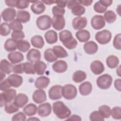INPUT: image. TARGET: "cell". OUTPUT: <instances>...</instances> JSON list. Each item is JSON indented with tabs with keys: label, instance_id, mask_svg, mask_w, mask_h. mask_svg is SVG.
<instances>
[{
	"label": "cell",
	"instance_id": "obj_1",
	"mask_svg": "<svg viewBox=\"0 0 121 121\" xmlns=\"http://www.w3.org/2000/svg\"><path fill=\"white\" fill-rule=\"evenodd\" d=\"M59 39L63 45L69 50L75 48L78 45V42L73 37L72 33L68 30L61 31L59 34Z\"/></svg>",
	"mask_w": 121,
	"mask_h": 121
},
{
	"label": "cell",
	"instance_id": "obj_2",
	"mask_svg": "<svg viewBox=\"0 0 121 121\" xmlns=\"http://www.w3.org/2000/svg\"><path fill=\"white\" fill-rule=\"evenodd\" d=\"M52 110L55 115L60 119L68 118L71 114L70 109L62 101H58L53 103Z\"/></svg>",
	"mask_w": 121,
	"mask_h": 121
},
{
	"label": "cell",
	"instance_id": "obj_3",
	"mask_svg": "<svg viewBox=\"0 0 121 121\" xmlns=\"http://www.w3.org/2000/svg\"><path fill=\"white\" fill-rule=\"evenodd\" d=\"M16 90L14 89H9L0 94V104L2 107L7 104L11 102L17 96Z\"/></svg>",
	"mask_w": 121,
	"mask_h": 121
},
{
	"label": "cell",
	"instance_id": "obj_4",
	"mask_svg": "<svg viewBox=\"0 0 121 121\" xmlns=\"http://www.w3.org/2000/svg\"><path fill=\"white\" fill-rule=\"evenodd\" d=\"M67 7L71 9V13L75 16L80 17L85 12V8L81 5L78 0H69L68 2Z\"/></svg>",
	"mask_w": 121,
	"mask_h": 121
},
{
	"label": "cell",
	"instance_id": "obj_5",
	"mask_svg": "<svg viewBox=\"0 0 121 121\" xmlns=\"http://www.w3.org/2000/svg\"><path fill=\"white\" fill-rule=\"evenodd\" d=\"M112 82V78L108 74H103L97 78L96 85L102 89H107L110 87Z\"/></svg>",
	"mask_w": 121,
	"mask_h": 121
},
{
	"label": "cell",
	"instance_id": "obj_6",
	"mask_svg": "<svg viewBox=\"0 0 121 121\" xmlns=\"http://www.w3.org/2000/svg\"><path fill=\"white\" fill-rule=\"evenodd\" d=\"M77 89L73 85L67 84L62 86V95L67 100H72L77 95Z\"/></svg>",
	"mask_w": 121,
	"mask_h": 121
},
{
	"label": "cell",
	"instance_id": "obj_7",
	"mask_svg": "<svg viewBox=\"0 0 121 121\" xmlns=\"http://www.w3.org/2000/svg\"><path fill=\"white\" fill-rule=\"evenodd\" d=\"M36 24L39 29L42 30H46L51 26L52 18L47 15H43L37 18Z\"/></svg>",
	"mask_w": 121,
	"mask_h": 121
},
{
	"label": "cell",
	"instance_id": "obj_8",
	"mask_svg": "<svg viewBox=\"0 0 121 121\" xmlns=\"http://www.w3.org/2000/svg\"><path fill=\"white\" fill-rule=\"evenodd\" d=\"M96 41L101 44H105L110 42L112 39V33L108 30L104 29L97 32L95 35Z\"/></svg>",
	"mask_w": 121,
	"mask_h": 121
},
{
	"label": "cell",
	"instance_id": "obj_9",
	"mask_svg": "<svg viewBox=\"0 0 121 121\" xmlns=\"http://www.w3.org/2000/svg\"><path fill=\"white\" fill-rule=\"evenodd\" d=\"M62 86L56 85L52 86L48 91L49 98L52 100H56L60 99L62 96Z\"/></svg>",
	"mask_w": 121,
	"mask_h": 121
},
{
	"label": "cell",
	"instance_id": "obj_10",
	"mask_svg": "<svg viewBox=\"0 0 121 121\" xmlns=\"http://www.w3.org/2000/svg\"><path fill=\"white\" fill-rule=\"evenodd\" d=\"M91 24L92 27L95 30H99L103 28L105 25V22L103 16L96 15L91 19Z\"/></svg>",
	"mask_w": 121,
	"mask_h": 121
},
{
	"label": "cell",
	"instance_id": "obj_11",
	"mask_svg": "<svg viewBox=\"0 0 121 121\" xmlns=\"http://www.w3.org/2000/svg\"><path fill=\"white\" fill-rule=\"evenodd\" d=\"M52 26L55 30L60 31L65 26V20L63 16H53L52 19Z\"/></svg>",
	"mask_w": 121,
	"mask_h": 121
},
{
	"label": "cell",
	"instance_id": "obj_12",
	"mask_svg": "<svg viewBox=\"0 0 121 121\" xmlns=\"http://www.w3.org/2000/svg\"><path fill=\"white\" fill-rule=\"evenodd\" d=\"M87 21L86 17H75L72 20V26L75 30H82L87 25Z\"/></svg>",
	"mask_w": 121,
	"mask_h": 121
},
{
	"label": "cell",
	"instance_id": "obj_13",
	"mask_svg": "<svg viewBox=\"0 0 121 121\" xmlns=\"http://www.w3.org/2000/svg\"><path fill=\"white\" fill-rule=\"evenodd\" d=\"M32 98L34 102L36 104H41L47 100L46 93L42 89L35 90L33 94Z\"/></svg>",
	"mask_w": 121,
	"mask_h": 121
},
{
	"label": "cell",
	"instance_id": "obj_14",
	"mask_svg": "<svg viewBox=\"0 0 121 121\" xmlns=\"http://www.w3.org/2000/svg\"><path fill=\"white\" fill-rule=\"evenodd\" d=\"M52 112V106L49 103H43L40 104L37 108L38 114L42 117H45L49 116Z\"/></svg>",
	"mask_w": 121,
	"mask_h": 121
},
{
	"label": "cell",
	"instance_id": "obj_15",
	"mask_svg": "<svg viewBox=\"0 0 121 121\" xmlns=\"http://www.w3.org/2000/svg\"><path fill=\"white\" fill-rule=\"evenodd\" d=\"M16 16H17L16 10L12 8L5 9L1 12V17L6 22H10L13 20Z\"/></svg>",
	"mask_w": 121,
	"mask_h": 121
},
{
	"label": "cell",
	"instance_id": "obj_16",
	"mask_svg": "<svg viewBox=\"0 0 121 121\" xmlns=\"http://www.w3.org/2000/svg\"><path fill=\"white\" fill-rule=\"evenodd\" d=\"M90 69L95 75H99L104 70V67L103 63L98 60L92 61L90 64Z\"/></svg>",
	"mask_w": 121,
	"mask_h": 121
},
{
	"label": "cell",
	"instance_id": "obj_17",
	"mask_svg": "<svg viewBox=\"0 0 121 121\" xmlns=\"http://www.w3.org/2000/svg\"><path fill=\"white\" fill-rule=\"evenodd\" d=\"M41 52L37 49L32 48L30 49L26 54L27 60L31 63H35L41 59Z\"/></svg>",
	"mask_w": 121,
	"mask_h": 121
},
{
	"label": "cell",
	"instance_id": "obj_18",
	"mask_svg": "<svg viewBox=\"0 0 121 121\" xmlns=\"http://www.w3.org/2000/svg\"><path fill=\"white\" fill-rule=\"evenodd\" d=\"M7 79L11 86L15 88L19 87L23 83V78L18 75L13 74L9 75Z\"/></svg>",
	"mask_w": 121,
	"mask_h": 121
},
{
	"label": "cell",
	"instance_id": "obj_19",
	"mask_svg": "<svg viewBox=\"0 0 121 121\" xmlns=\"http://www.w3.org/2000/svg\"><path fill=\"white\" fill-rule=\"evenodd\" d=\"M52 69L55 72L57 73H63L67 70L68 69V64L64 60H57L52 64Z\"/></svg>",
	"mask_w": 121,
	"mask_h": 121
},
{
	"label": "cell",
	"instance_id": "obj_20",
	"mask_svg": "<svg viewBox=\"0 0 121 121\" xmlns=\"http://www.w3.org/2000/svg\"><path fill=\"white\" fill-rule=\"evenodd\" d=\"M83 48L85 52L90 55L95 53L97 52L98 49L97 43L93 41L86 42L84 44Z\"/></svg>",
	"mask_w": 121,
	"mask_h": 121
},
{
	"label": "cell",
	"instance_id": "obj_21",
	"mask_svg": "<svg viewBox=\"0 0 121 121\" xmlns=\"http://www.w3.org/2000/svg\"><path fill=\"white\" fill-rule=\"evenodd\" d=\"M28 101V96L25 94L19 93L14 100V104L19 108L24 106Z\"/></svg>",
	"mask_w": 121,
	"mask_h": 121
},
{
	"label": "cell",
	"instance_id": "obj_22",
	"mask_svg": "<svg viewBox=\"0 0 121 121\" xmlns=\"http://www.w3.org/2000/svg\"><path fill=\"white\" fill-rule=\"evenodd\" d=\"M8 58L11 64H14L23 60L24 57L22 53L17 51H13L8 55Z\"/></svg>",
	"mask_w": 121,
	"mask_h": 121
},
{
	"label": "cell",
	"instance_id": "obj_23",
	"mask_svg": "<svg viewBox=\"0 0 121 121\" xmlns=\"http://www.w3.org/2000/svg\"><path fill=\"white\" fill-rule=\"evenodd\" d=\"M31 9L32 11L35 14H41L44 11L45 6L42 1L37 0L35 1V2L32 4Z\"/></svg>",
	"mask_w": 121,
	"mask_h": 121
},
{
	"label": "cell",
	"instance_id": "obj_24",
	"mask_svg": "<svg viewBox=\"0 0 121 121\" xmlns=\"http://www.w3.org/2000/svg\"><path fill=\"white\" fill-rule=\"evenodd\" d=\"M80 94L82 95L86 96L89 95L92 90V85L88 81H86L81 83L78 87Z\"/></svg>",
	"mask_w": 121,
	"mask_h": 121
},
{
	"label": "cell",
	"instance_id": "obj_25",
	"mask_svg": "<svg viewBox=\"0 0 121 121\" xmlns=\"http://www.w3.org/2000/svg\"><path fill=\"white\" fill-rule=\"evenodd\" d=\"M50 82L49 78L45 76H41L36 78L35 86L38 89H43L47 87Z\"/></svg>",
	"mask_w": 121,
	"mask_h": 121
},
{
	"label": "cell",
	"instance_id": "obj_26",
	"mask_svg": "<svg viewBox=\"0 0 121 121\" xmlns=\"http://www.w3.org/2000/svg\"><path fill=\"white\" fill-rule=\"evenodd\" d=\"M44 38L46 42L50 44L55 43L58 41L57 34L53 30L47 31L44 34Z\"/></svg>",
	"mask_w": 121,
	"mask_h": 121
},
{
	"label": "cell",
	"instance_id": "obj_27",
	"mask_svg": "<svg viewBox=\"0 0 121 121\" xmlns=\"http://www.w3.org/2000/svg\"><path fill=\"white\" fill-rule=\"evenodd\" d=\"M75 35L76 38L81 43L86 42L90 38V34L89 32L84 29L78 31Z\"/></svg>",
	"mask_w": 121,
	"mask_h": 121
},
{
	"label": "cell",
	"instance_id": "obj_28",
	"mask_svg": "<svg viewBox=\"0 0 121 121\" xmlns=\"http://www.w3.org/2000/svg\"><path fill=\"white\" fill-rule=\"evenodd\" d=\"M31 43L34 47L39 49L43 48L44 45L43 39L40 35L33 36L31 39Z\"/></svg>",
	"mask_w": 121,
	"mask_h": 121
},
{
	"label": "cell",
	"instance_id": "obj_29",
	"mask_svg": "<svg viewBox=\"0 0 121 121\" xmlns=\"http://www.w3.org/2000/svg\"><path fill=\"white\" fill-rule=\"evenodd\" d=\"M0 71L6 74H9L13 71L12 64L6 59H2L0 63Z\"/></svg>",
	"mask_w": 121,
	"mask_h": 121
},
{
	"label": "cell",
	"instance_id": "obj_30",
	"mask_svg": "<svg viewBox=\"0 0 121 121\" xmlns=\"http://www.w3.org/2000/svg\"><path fill=\"white\" fill-rule=\"evenodd\" d=\"M54 54L58 58H66L68 56V53L64 48L60 45L54 46L52 48Z\"/></svg>",
	"mask_w": 121,
	"mask_h": 121
},
{
	"label": "cell",
	"instance_id": "obj_31",
	"mask_svg": "<svg viewBox=\"0 0 121 121\" xmlns=\"http://www.w3.org/2000/svg\"><path fill=\"white\" fill-rule=\"evenodd\" d=\"M34 67L35 73L39 75H43L47 69V65L45 63L40 60L35 62L34 64Z\"/></svg>",
	"mask_w": 121,
	"mask_h": 121
},
{
	"label": "cell",
	"instance_id": "obj_32",
	"mask_svg": "<svg viewBox=\"0 0 121 121\" xmlns=\"http://www.w3.org/2000/svg\"><path fill=\"white\" fill-rule=\"evenodd\" d=\"M30 14L26 10H18L17 13V19L23 23L28 22L30 19Z\"/></svg>",
	"mask_w": 121,
	"mask_h": 121
},
{
	"label": "cell",
	"instance_id": "obj_33",
	"mask_svg": "<svg viewBox=\"0 0 121 121\" xmlns=\"http://www.w3.org/2000/svg\"><path fill=\"white\" fill-rule=\"evenodd\" d=\"M106 62L109 68L114 69L118 66L119 63V59L116 56L111 55L107 57Z\"/></svg>",
	"mask_w": 121,
	"mask_h": 121
},
{
	"label": "cell",
	"instance_id": "obj_34",
	"mask_svg": "<svg viewBox=\"0 0 121 121\" xmlns=\"http://www.w3.org/2000/svg\"><path fill=\"white\" fill-rule=\"evenodd\" d=\"M23 111L26 115L28 116H31L35 115L37 111L36 105L33 103H30L25 106Z\"/></svg>",
	"mask_w": 121,
	"mask_h": 121
},
{
	"label": "cell",
	"instance_id": "obj_35",
	"mask_svg": "<svg viewBox=\"0 0 121 121\" xmlns=\"http://www.w3.org/2000/svg\"><path fill=\"white\" fill-rule=\"evenodd\" d=\"M17 47L19 51L25 52L30 49L31 45L28 41L22 39L17 41Z\"/></svg>",
	"mask_w": 121,
	"mask_h": 121
},
{
	"label": "cell",
	"instance_id": "obj_36",
	"mask_svg": "<svg viewBox=\"0 0 121 121\" xmlns=\"http://www.w3.org/2000/svg\"><path fill=\"white\" fill-rule=\"evenodd\" d=\"M86 78V73L82 70H78L75 71L72 77L73 80L76 83H80L85 80Z\"/></svg>",
	"mask_w": 121,
	"mask_h": 121
},
{
	"label": "cell",
	"instance_id": "obj_37",
	"mask_svg": "<svg viewBox=\"0 0 121 121\" xmlns=\"http://www.w3.org/2000/svg\"><path fill=\"white\" fill-rule=\"evenodd\" d=\"M4 47L7 52H13L17 49V41L12 38L8 39L4 43Z\"/></svg>",
	"mask_w": 121,
	"mask_h": 121
},
{
	"label": "cell",
	"instance_id": "obj_38",
	"mask_svg": "<svg viewBox=\"0 0 121 121\" xmlns=\"http://www.w3.org/2000/svg\"><path fill=\"white\" fill-rule=\"evenodd\" d=\"M43 55L44 59L49 62H54L58 59V58L54 54L52 49V48L47 49L44 51Z\"/></svg>",
	"mask_w": 121,
	"mask_h": 121
},
{
	"label": "cell",
	"instance_id": "obj_39",
	"mask_svg": "<svg viewBox=\"0 0 121 121\" xmlns=\"http://www.w3.org/2000/svg\"><path fill=\"white\" fill-rule=\"evenodd\" d=\"M104 20L109 24H111L115 21L116 19V15L112 10H109L105 12L103 17Z\"/></svg>",
	"mask_w": 121,
	"mask_h": 121
},
{
	"label": "cell",
	"instance_id": "obj_40",
	"mask_svg": "<svg viewBox=\"0 0 121 121\" xmlns=\"http://www.w3.org/2000/svg\"><path fill=\"white\" fill-rule=\"evenodd\" d=\"M98 111L104 118H108L111 116V108L106 105H103L99 107Z\"/></svg>",
	"mask_w": 121,
	"mask_h": 121
},
{
	"label": "cell",
	"instance_id": "obj_41",
	"mask_svg": "<svg viewBox=\"0 0 121 121\" xmlns=\"http://www.w3.org/2000/svg\"><path fill=\"white\" fill-rule=\"evenodd\" d=\"M19 108L16 106L14 103H9L5 105L4 110L5 112L8 114H12L17 112Z\"/></svg>",
	"mask_w": 121,
	"mask_h": 121
},
{
	"label": "cell",
	"instance_id": "obj_42",
	"mask_svg": "<svg viewBox=\"0 0 121 121\" xmlns=\"http://www.w3.org/2000/svg\"><path fill=\"white\" fill-rule=\"evenodd\" d=\"M11 29L9 24L6 22L2 23L0 26V34L2 36H7L10 34Z\"/></svg>",
	"mask_w": 121,
	"mask_h": 121
},
{
	"label": "cell",
	"instance_id": "obj_43",
	"mask_svg": "<svg viewBox=\"0 0 121 121\" xmlns=\"http://www.w3.org/2000/svg\"><path fill=\"white\" fill-rule=\"evenodd\" d=\"M11 29L14 31H21L23 29V26L22 23L17 19L13 20L9 24Z\"/></svg>",
	"mask_w": 121,
	"mask_h": 121
},
{
	"label": "cell",
	"instance_id": "obj_44",
	"mask_svg": "<svg viewBox=\"0 0 121 121\" xmlns=\"http://www.w3.org/2000/svg\"><path fill=\"white\" fill-rule=\"evenodd\" d=\"M24 72L26 74H35V71L34 64L30 62H25L24 63Z\"/></svg>",
	"mask_w": 121,
	"mask_h": 121
},
{
	"label": "cell",
	"instance_id": "obj_45",
	"mask_svg": "<svg viewBox=\"0 0 121 121\" xmlns=\"http://www.w3.org/2000/svg\"><path fill=\"white\" fill-rule=\"evenodd\" d=\"M89 119L91 121H104V118L98 111L92 112L89 115Z\"/></svg>",
	"mask_w": 121,
	"mask_h": 121
},
{
	"label": "cell",
	"instance_id": "obj_46",
	"mask_svg": "<svg viewBox=\"0 0 121 121\" xmlns=\"http://www.w3.org/2000/svg\"><path fill=\"white\" fill-rule=\"evenodd\" d=\"M111 115L112 118L116 120H120L121 119V108L119 106L113 107L111 110Z\"/></svg>",
	"mask_w": 121,
	"mask_h": 121
},
{
	"label": "cell",
	"instance_id": "obj_47",
	"mask_svg": "<svg viewBox=\"0 0 121 121\" xmlns=\"http://www.w3.org/2000/svg\"><path fill=\"white\" fill-rule=\"evenodd\" d=\"M25 34L22 30L13 31L11 35V38L16 41L23 39V38L25 37Z\"/></svg>",
	"mask_w": 121,
	"mask_h": 121
},
{
	"label": "cell",
	"instance_id": "obj_48",
	"mask_svg": "<svg viewBox=\"0 0 121 121\" xmlns=\"http://www.w3.org/2000/svg\"><path fill=\"white\" fill-rule=\"evenodd\" d=\"M52 11L53 16H63L65 13V9L64 8L60 7L57 5L54 6L52 8Z\"/></svg>",
	"mask_w": 121,
	"mask_h": 121
},
{
	"label": "cell",
	"instance_id": "obj_49",
	"mask_svg": "<svg viewBox=\"0 0 121 121\" xmlns=\"http://www.w3.org/2000/svg\"><path fill=\"white\" fill-rule=\"evenodd\" d=\"M107 8L104 6L102 4H101L99 1H97L95 3L94 5V10L99 13H103L106 11Z\"/></svg>",
	"mask_w": 121,
	"mask_h": 121
},
{
	"label": "cell",
	"instance_id": "obj_50",
	"mask_svg": "<svg viewBox=\"0 0 121 121\" xmlns=\"http://www.w3.org/2000/svg\"><path fill=\"white\" fill-rule=\"evenodd\" d=\"M121 34L120 33L117 34L113 40V45L114 47L117 50H120L121 49Z\"/></svg>",
	"mask_w": 121,
	"mask_h": 121
},
{
	"label": "cell",
	"instance_id": "obj_51",
	"mask_svg": "<svg viewBox=\"0 0 121 121\" xmlns=\"http://www.w3.org/2000/svg\"><path fill=\"white\" fill-rule=\"evenodd\" d=\"M26 120V116L25 113L22 112H19L17 113L14 115L11 119V120L13 121H25Z\"/></svg>",
	"mask_w": 121,
	"mask_h": 121
},
{
	"label": "cell",
	"instance_id": "obj_52",
	"mask_svg": "<svg viewBox=\"0 0 121 121\" xmlns=\"http://www.w3.org/2000/svg\"><path fill=\"white\" fill-rule=\"evenodd\" d=\"M13 72L15 74H22L24 72V63L14 65L13 67Z\"/></svg>",
	"mask_w": 121,
	"mask_h": 121
},
{
	"label": "cell",
	"instance_id": "obj_53",
	"mask_svg": "<svg viewBox=\"0 0 121 121\" xmlns=\"http://www.w3.org/2000/svg\"><path fill=\"white\" fill-rule=\"evenodd\" d=\"M29 5V2L26 0H17L16 7L18 9H25L27 8Z\"/></svg>",
	"mask_w": 121,
	"mask_h": 121
},
{
	"label": "cell",
	"instance_id": "obj_54",
	"mask_svg": "<svg viewBox=\"0 0 121 121\" xmlns=\"http://www.w3.org/2000/svg\"><path fill=\"white\" fill-rule=\"evenodd\" d=\"M11 85L8 81L7 78L3 81H1L0 84V89L2 91H5L10 88Z\"/></svg>",
	"mask_w": 121,
	"mask_h": 121
},
{
	"label": "cell",
	"instance_id": "obj_55",
	"mask_svg": "<svg viewBox=\"0 0 121 121\" xmlns=\"http://www.w3.org/2000/svg\"><path fill=\"white\" fill-rule=\"evenodd\" d=\"M114 87L116 90L121 92V80L120 78H117L114 81Z\"/></svg>",
	"mask_w": 121,
	"mask_h": 121
},
{
	"label": "cell",
	"instance_id": "obj_56",
	"mask_svg": "<svg viewBox=\"0 0 121 121\" xmlns=\"http://www.w3.org/2000/svg\"><path fill=\"white\" fill-rule=\"evenodd\" d=\"M5 2L7 6L10 7H16L17 0H6Z\"/></svg>",
	"mask_w": 121,
	"mask_h": 121
},
{
	"label": "cell",
	"instance_id": "obj_57",
	"mask_svg": "<svg viewBox=\"0 0 121 121\" xmlns=\"http://www.w3.org/2000/svg\"><path fill=\"white\" fill-rule=\"evenodd\" d=\"M68 1H64V0H56L55 1V3L56 4L57 6L61 7V8H65L67 4H68Z\"/></svg>",
	"mask_w": 121,
	"mask_h": 121
},
{
	"label": "cell",
	"instance_id": "obj_58",
	"mask_svg": "<svg viewBox=\"0 0 121 121\" xmlns=\"http://www.w3.org/2000/svg\"><path fill=\"white\" fill-rule=\"evenodd\" d=\"M99 1L104 6H105L107 8L108 7L111 6L112 3V0H100Z\"/></svg>",
	"mask_w": 121,
	"mask_h": 121
},
{
	"label": "cell",
	"instance_id": "obj_59",
	"mask_svg": "<svg viewBox=\"0 0 121 121\" xmlns=\"http://www.w3.org/2000/svg\"><path fill=\"white\" fill-rule=\"evenodd\" d=\"M78 2L81 4L85 6H89L91 5L93 2V0H78Z\"/></svg>",
	"mask_w": 121,
	"mask_h": 121
},
{
	"label": "cell",
	"instance_id": "obj_60",
	"mask_svg": "<svg viewBox=\"0 0 121 121\" xmlns=\"http://www.w3.org/2000/svg\"><path fill=\"white\" fill-rule=\"evenodd\" d=\"M67 120H73V121H81V117L77 115H72L69 118H68Z\"/></svg>",
	"mask_w": 121,
	"mask_h": 121
},
{
	"label": "cell",
	"instance_id": "obj_61",
	"mask_svg": "<svg viewBox=\"0 0 121 121\" xmlns=\"http://www.w3.org/2000/svg\"><path fill=\"white\" fill-rule=\"evenodd\" d=\"M44 4H45L47 5H51L53 3H55V1H51V0H42Z\"/></svg>",
	"mask_w": 121,
	"mask_h": 121
},
{
	"label": "cell",
	"instance_id": "obj_62",
	"mask_svg": "<svg viewBox=\"0 0 121 121\" xmlns=\"http://www.w3.org/2000/svg\"><path fill=\"white\" fill-rule=\"evenodd\" d=\"M0 81H2L4 78H5L6 77V75H5V73H4L3 72L0 71Z\"/></svg>",
	"mask_w": 121,
	"mask_h": 121
},
{
	"label": "cell",
	"instance_id": "obj_63",
	"mask_svg": "<svg viewBox=\"0 0 121 121\" xmlns=\"http://www.w3.org/2000/svg\"><path fill=\"white\" fill-rule=\"evenodd\" d=\"M116 73L119 76L121 77V74H120V66H119L118 68V69L116 70Z\"/></svg>",
	"mask_w": 121,
	"mask_h": 121
},
{
	"label": "cell",
	"instance_id": "obj_64",
	"mask_svg": "<svg viewBox=\"0 0 121 121\" xmlns=\"http://www.w3.org/2000/svg\"><path fill=\"white\" fill-rule=\"evenodd\" d=\"M39 120V121L40 120L39 119L36 118H29L27 120L29 121V120Z\"/></svg>",
	"mask_w": 121,
	"mask_h": 121
}]
</instances>
